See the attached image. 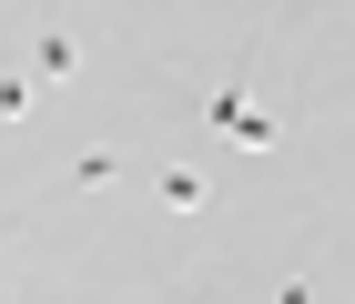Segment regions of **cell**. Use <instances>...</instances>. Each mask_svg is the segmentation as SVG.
Instances as JSON below:
<instances>
[{"mask_svg":"<svg viewBox=\"0 0 355 304\" xmlns=\"http://www.w3.org/2000/svg\"><path fill=\"white\" fill-rule=\"evenodd\" d=\"M0 122H31V71H0Z\"/></svg>","mask_w":355,"mask_h":304,"instance_id":"obj_4","label":"cell"},{"mask_svg":"<svg viewBox=\"0 0 355 304\" xmlns=\"http://www.w3.org/2000/svg\"><path fill=\"white\" fill-rule=\"evenodd\" d=\"M71 183H82V193H112V183H122V152H82V163H71Z\"/></svg>","mask_w":355,"mask_h":304,"instance_id":"obj_2","label":"cell"},{"mask_svg":"<svg viewBox=\"0 0 355 304\" xmlns=\"http://www.w3.org/2000/svg\"><path fill=\"white\" fill-rule=\"evenodd\" d=\"M153 193H163V203H173V213H193V203H203V172H193V163H173V172H163V183H153Z\"/></svg>","mask_w":355,"mask_h":304,"instance_id":"obj_3","label":"cell"},{"mask_svg":"<svg viewBox=\"0 0 355 304\" xmlns=\"http://www.w3.org/2000/svg\"><path fill=\"white\" fill-rule=\"evenodd\" d=\"M274 304H315V284H304V274H284V284H274Z\"/></svg>","mask_w":355,"mask_h":304,"instance_id":"obj_5","label":"cell"},{"mask_svg":"<svg viewBox=\"0 0 355 304\" xmlns=\"http://www.w3.org/2000/svg\"><path fill=\"white\" fill-rule=\"evenodd\" d=\"M31 71H41V82H71V71H82V51H71V30H61V21L31 30Z\"/></svg>","mask_w":355,"mask_h":304,"instance_id":"obj_1","label":"cell"}]
</instances>
